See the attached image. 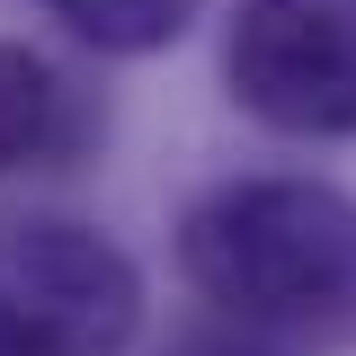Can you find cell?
<instances>
[{"mask_svg":"<svg viewBox=\"0 0 356 356\" xmlns=\"http://www.w3.org/2000/svg\"><path fill=\"white\" fill-rule=\"evenodd\" d=\"M222 81L276 134L356 143V0H232Z\"/></svg>","mask_w":356,"mask_h":356,"instance_id":"obj_3","label":"cell"},{"mask_svg":"<svg viewBox=\"0 0 356 356\" xmlns=\"http://www.w3.org/2000/svg\"><path fill=\"white\" fill-rule=\"evenodd\" d=\"M63 134H72V107H63L54 63L27 54V44H0V178L54 161Z\"/></svg>","mask_w":356,"mask_h":356,"instance_id":"obj_4","label":"cell"},{"mask_svg":"<svg viewBox=\"0 0 356 356\" xmlns=\"http://www.w3.org/2000/svg\"><path fill=\"white\" fill-rule=\"evenodd\" d=\"M196 356H250V348H196Z\"/></svg>","mask_w":356,"mask_h":356,"instance_id":"obj_6","label":"cell"},{"mask_svg":"<svg viewBox=\"0 0 356 356\" xmlns=\"http://www.w3.org/2000/svg\"><path fill=\"white\" fill-rule=\"evenodd\" d=\"M187 285L276 339H356V196L330 178H232L178 222Z\"/></svg>","mask_w":356,"mask_h":356,"instance_id":"obj_1","label":"cell"},{"mask_svg":"<svg viewBox=\"0 0 356 356\" xmlns=\"http://www.w3.org/2000/svg\"><path fill=\"white\" fill-rule=\"evenodd\" d=\"M143 267L72 214H0V356H125Z\"/></svg>","mask_w":356,"mask_h":356,"instance_id":"obj_2","label":"cell"},{"mask_svg":"<svg viewBox=\"0 0 356 356\" xmlns=\"http://www.w3.org/2000/svg\"><path fill=\"white\" fill-rule=\"evenodd\" d=\"M44 9L98 54H161L196 18V0H44Z\"/></svg>","mask_w":356,"mask_h":356,"instance_id":"obj_5","label":"cell"}]
</instances>
